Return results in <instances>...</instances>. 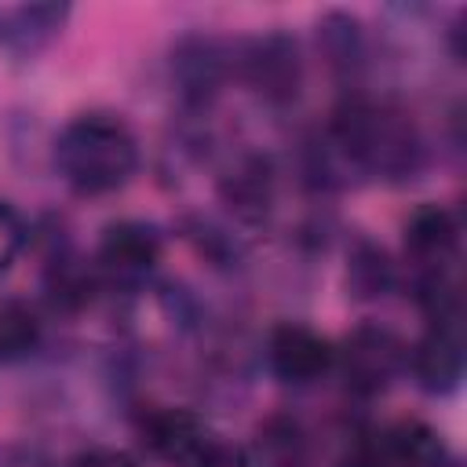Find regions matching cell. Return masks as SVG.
Segmentation results:
<instances>
[{
    "label": "cell",
    "mask_w": 467,
    "mask_h": 467,
    "mask_svg": "<svg viewBox=\"0 0 467 467\" xmlns=\"http://www.w3.org/2000/svg\"><path fill=\"white\" fill-rule=\"evenodd\" d=\"M339 157L350 164L354 175H376V179H412L423 164V142L416 124L394 109L390 102L372 99H347L325 131Z\"/></svg>",
    "instance_id": "obj_1"
},
{
    "label": "cell",
    "mask_w": 467,
    "mask_h": 467,
    "mask_svg": "<svg viewBox=\"0 0 467 467\" xmlns=\"http://www.w3.org/2000/svg\"><path fill=\"white\" fill-rule=\"evenodd\" d=\"M55 168L80 197L120 190L139 168V142L113 113H84L69 120L55 142Z\"/></svg>",
    "instance_id": "obj_2"
},
{
    "label": "cell",
    "mask_w": 467,
    "mask_h": 467,
    "mask_svg": "<svg viewBox=\"0 0 467 467\" xmlns=\"http://www.w3.org/2000/svg\"><path fill=\"white\" fill-rule=\"evenodd\" d=\"M234 73L270 106H285L299 95L303 84V58L299 44L288 33H263L244 40L234 55Z\"/></svg>",
    "instance_id": "obj_3"
},
{
    "label": "cell",
    "mask_w": 467,
    "mask_h": 467,
    "mask_svg": "<svg viewBox=\"0 0 467 467\" xmlns=\"http://www.w3.org/2000/svg\"><path fill=\"white\" fill-rule=\"evenodd\" d=\"M405 343L383 328V325H358L343 347L336 350V365L343 372V383L347 390L361 394V398H372L379 390H387L398 372L405 368Z\"/></svg>",
    "instance_id": "obj_4"
},
{
    "label": "cell",
    "mask_w": 467,
    "mask_h": 467,
    "mask_svg": "<svg viewBox=\"0 0 467 467\" xmlns=\"http://www.w3.org/2000/svg\"><path fill=\"white\" fill-rule=\"evenodd\" d=\"M234 73V55L215 36H182L171 51V80L186 106H212Z\"/></svg>",
    "instance_id": "obj_5"
},
{
    "label": "cell",
    "mask_w": 467,
    "mask_h": 467,
    "mask_svg": "<svg viewBox=\"0 0 467 467\" xmlns=\"http://www.w3.org/2000/svg\"><path fill=\"white\" fill-rule=\"evenodd\" d=\"M161 263V234L146 223L124 219L102 230L95 270L113 285H139Z\"/></svg>",
    "instance_id": "obj_6"
},
{
    "label": "cell",
    "mask_w": 467,
    "mask_h": 467,
    "mask_svg": "<svg viewBox=\"0 0 467 467\" xmlns=\"http://www.w3.org/2000/svg\"><path fill=\"white\" fill-rule=\"evenodd\" d=\"M405 365L427 394L452 390L463 379V325H460V317L431 321L423 339L405 354Z\"/></svg>",
    "instance_id": "obj_7"
},
{
    "label": "cell",
    "mask_w": 467,
    "mask_h": 467,
    "mask_svg": "<svg viewBox=\"0 0 467 467\" xmlns=\"http://www.w3.org/2000/svg\"><path fill=\"white\" fill-rule=\"evenodd\" d=\"M266 361L270 372L285 383H314L336 365V347L321 332L285 321L266 339Z\"/></svg>",
    "instance_id": "obj_8"
},
{
    "label": "cell",
    "mask_w": 467,
    "mask_h": 467,
    "mask_svg": "<svg viewBox=\"0 0 467 467\" xmlns=\"http://www.w3.org/2000/svg\"><path fill=\"white\" fill-rule=\"evenodd\" d=\"M69 22V4H0V51L15 58L40 55Z\"/></svg>",
    "instance_id": "obj_9"
},
{
    "label": "cell",
    "mask_w": 467,
    "mask_h": 467,
    "mask_svg": "<svg viewBox=\"0 0 467 467\" xmlns=\"http://www.w3.org/2000/svg\"><path fill=\"white\" fill-rule=\"evenodd\" d=\"M139 434H142V441L150 445L153 456H161L175 467H186L215 438L204 427V420L186 412V409H150L139 423Z\"/></svg>",
    "instance_id": "obj_10"
},
{
    "label": "cell",
    "mask_w": 467,
    "mask_h": 467,
    "mask_svg": "<svg viewBox=\"0 0 467 467\" xmlns=\"http://www.w3.org/2000/svg\"><path fill=\"white\" fill-rule=\"evenodd\" d=\"M456 219L441 204H423L405 223V255L412 259L416 274L427 270H449V259L456 252Z\"/></svg>",
    "instance_id": "obj_11"
},
{
    "label": "cell",
    "mask_w": 467,
    "mask_h": 467,
    "mask_svg": "<svg viewBox=\"0 0 467 467\" xmlns=\"http://www.w3.org/2000/svg\"><path fill=\"white\" fill-rule=\"evenodd\" d=\"M219 193L230 204V212L241 223H259L270 212L274 201V175L270 164L263 157H241L223 179H219Z\"/></svg>",
    "instance_id": "obj_12"
},
{
    "label": "cell",
    "mask_w": 467,
    "mask_h": 467,
    "mask_svg": "<svg viewBox=\"0 0 467 467\" xmlns=\"http://www.w3.org/2000/svg\"><path fill=\"white\" fill-rule=\"evenodd\" d=\"M317 47H321L328 69L339 77H358L365 69V55H368L365 29L347 11H328L317 22Z\"/></svg>",
    "instance_id": "obj_13"
},
{
    "label": "cell",
    "mask_w": 467,
    "mask_h": 467,
    "mask_svg": "<svg viewBox=\"0 0 467 467\" xmlns=\"http://www.w3.org/2000/svg\"><path fill=\"white\" fill-rule=\"evenodd\" d=\"M398 281V270L387 255L383 244L368 241V237H358L350 244V255H347V288L354 299H383Z\"/></svg>",
    "instance_id": "obj_14"
},
{
    "label": "cell",
    "mask_w": 467,
    "mask_h": 467,
    "mask_svg": "<svg viewBox=\"0 0 467 467\" xmlns=\"http://www.w3.org/2000/svg\"><path fill=\"white\" fill-rule=\"evenodd\" d=\"M252 467H299L303 463V438L299 427L288 420H270L259 427L255 445L248 449Z\"/></svg>",
    "instance_id": "obj_15"
},
{
    "label": "cell",
    "mask_w": 467,
    "mask_h": 467,
    "mask_svg": "<svg viewBox=\"0 0 467 467\" xmlns=\"http://www.w3.org/2000/svg\"><path fill=\"white\" fill-rule=\"evenodd\" d=\"M36 343H40V317L18 299L0 303V361H18L33 354Z\"/></svg>",
    "instance_id": "obj_16"
},
{
    "label": "cell",
    "mask_w": 467,
    "mask_h": 467,
    "mask_svg": "<svg viewBox=\"0 0 467 467\" xmlns=\"http://www.w3.org/2000/svg\"><path fill=\"white\" fill-rule=\"evenodd\" d=\"M22 241H26V226H22V219L15 215V208L0 204V277H4V274L11 270V263L18 259Z\"/></svg>",
    "instance_id": "obj_17"
},
{
    "label": "cell",
    "mask_w": 467,
    "mask_h": 467,
    "mask_svg": "<svg viewBox=\"0 0 467 467\" xmlns=\"http://www.w3.org/2000/svg\"><path fill=\"white\" fill-rule=\"evenodd\" d=\"M186 467H252V460H248V449H237V445L212 438Z\"/></svg>",
    "instance_id": "obj_18"
},
{
    "label": "cell",
    "mask_w": 467,
    "mask_h": 467,
    "mask_svg": "<svg viewBox=\"0 0 467 467\" xmlns=\"http://www.w3.org/2000/svg\"><path fill=\"white\" fill-rule=\"evenodd\" d=\"M66 467H139V460H135L131 452H124V449H106V445H99V449L77 452Z\"/></svg>",
    "instance_id": "obj_19"
}]
</instances>
